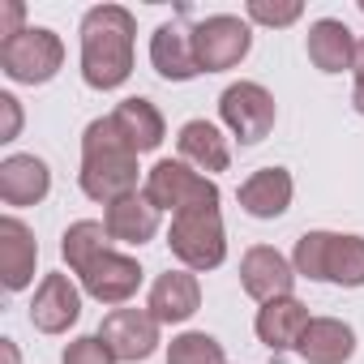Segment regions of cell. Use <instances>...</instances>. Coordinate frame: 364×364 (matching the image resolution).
Listing matches in <instances>:
<instances>
[{
    "mask_svg": "<svg viewBox=\"0 0 364 364\" xmlns=\"http://www.w3.org/2000/svg\"><path fill=\"white\" fill-rule=\"evenodd\" d=\"M82 77L90 90H116L133 73L137 22L124 5H95L82 18Z\"/></svg>",
    "mask_w": 364,
    "mask_h": 364,
    "instance_id": "1",
    "label": "cell"
},
{
    "mask_svg": "<svg viewBox=\"0 0 364 364\" xmlns=\"http://www.w3.org/2000/svg\"><path fill=\"white\" fill-rule=\"evenodd\" d=\"M77 185L90 202H120L129 193H137V150L120 137V129L112 124V116H99L86 124L82 133V171Z\"/></svg>",
    "mask_w": 364,
    "mask_h": 364,
    "instance_id": "2",
    "label": "cell"
},
{
    "mask_svg": "<svg viewBox=\"0 0 364 364\" xmlns=\"http://www.w3.org/2000/svg\"><path fill=\"white\" fill-rule=\"evenodd\" d=\"M291 266L300 279L313 283H338V287H364V236L343 232H304L296 240Z\"/></svg>",
    "mask_w": 364,
    "mask_h": 364,
    "instance_id": "3",
    "label": "cell"
},
{
    "mask_svg": "<svg viewBox=\"0 0 364 364\" xmlns=\"http://www.w3.org/2000/svg\"><path fill=\"white\" fill-rule=\"evenodd\" d=\"M141 193H146V202L154 210H171V215L219 206V185L210 176H202L198 167H189L185 159H159L146 171Z\"/></svg>",
    "mask_w": 364,
    "mask_h": 364,
    "instance_id": "4",
    "label": "cell"
},
{
    "mask_svg": "<svg viewBox=\"0 0 364 364\" xmlns=\"http://www.w3.org/2000/svg\"><path fill=\"white\" fill-rule=\"evenodd\" d=\"M167 249L171 257L185 266V270H215L228 257V232H223V215L219 206L206 210H185V215H171L167 228Z\"/></svg>",
    "mask_w": 364,
    "mask_h": 364,
    "instance_id": "5",
    "label": "cell"
},
{
    "mask_svg": "<svg viewBox=\"0 0 364 364\" xmlns=\"http://www.w3.org/2000/svg\"><path fill=\"white\" fill-rule=\"evenodd\" d=\"M65 65V43L48 26H26L14 39H0V69L18 86H43L60 73Z\"/></svg>",
    "mask_w": 364,
    "mask_h": 364,
    "instance_id": "6",
    "label": "cell"
},
{
    "mask_svg": "<svg viewBox=\"0 0 364 364\" xmlns=\"http://www.w3.org/2000/svg\"><path fill=\"white\" fill-rule=\"evenodd\" d=\"M219 116H223V124L232 129V137L240 146H257V141L270 137L279 107H274V95L262 82H232L219 95Z\"/></svg>",
    "mask_w": 364,
    "mask_h": 364,
    "instance_id": "7",
    "label": "cell"
},
{
    "mask_svg": "<svg viewBox=\"0 0 364 364\" xmlns=\"http://www.w3.org/2000/svg\"><path fill=\"white\" fill-rule=\"evenodd\" d=\"M249 48H253V31L236 14H215V18H206V22L193 26V52H198L202 73L236 69L249 56Z\"/></svg>",
    "mask_w": 364,
    "mask_h": 364,
    "instance_id": "8",
    "label": "cell"
},
{
    "mask_svg": "<svg viewBox=\"0 0 364 364\" xmlns=\"http://www.w3.org/2000/svg\"><path fill=\"white\" fill-rule=\"evenodd\" d=\"M99 338L112 347L116 360L124 364H137V360H150L154 347H159V321L150 309H112L99 326Z\"/></svg>",
    "mask_w": 364,
    "mask_h": 364,
    "instance_id": "9",
    "label": "cell"
},
{
    "mask_svg": "<svg viewBox=\"0 0 364 364\" xmlns=\"http://www.w3.org/2000/svg\"><path fill=\"white\" fill-rule=\"evenodd\" d=\"M77 279H82V291H86L90 300H99V304H124V300H133L137 287H141V266H137L129 253L107 249V253L95 257Z\"/></svg>",
    "mask_w": 364,
    "mask_h": 364,
    "instance_id": "10",
    "label": "cell"
},
{
    "mask_svg": "<svg viewBox=\"0 0 364 364\" xmlns=\"http://www.w3.org/2000/svg\"><path fill=\"white\" fill-rule=\"evenodd\" d=\"M150 65L163 82H189L202 73L198 52H193V31L185 26V9H180V18L163 22L150 35Z\"/></svg>",
    "mask_w": 364,
    "mask_h": 364,
    "instance_id": "11",
    "label": "cell"
},
{
    "mask_svg": "<svg viewBox=\"0 0 364 364\" xmlns=\"http://www.w3.org/2000/svg\"><path fill=\"white\" fill-rule=\"evenodd\" d=\"M296 279H300L296 266H291L279 249H270V245H253V249L240 257V287H245L257 304L279 300V296H291Z\"/></svg>",
    "mask_w": 364,
    "mask_h": 364,
    "instance_id": "12",
    "label": "cell"
},
{
    "mask_svg": "<svg viewBox=\"0 0 364 364\" xmlns=\"http://www.w3.org/2000/svg\"><path fill=\"white\" fill-rule=\"evenodd\" d=\"M82 317V291L69 274H43L31 300V326L39 334H65Z\"/></svg>",
    "mask_w": 364,
    "mask_h": 364,
    "instance_id": "13",
    "label": "cell"
},
{
    "mask_svg": "<svg viewBox=\"0 0 364 364\" xmlns=\"http://www.w3.org/2000/svg\"><path fill=\"white\" fill-rule=\"evenodd\" d=\"M146 309L154 313L159 326H180L189 321L198 309H202V283L193 270H167L150 283V300Z\"/></svg>",
    "mask_w": 364,
    "mask_h": 364,
    "instance_id": "14",
    "label": "cell"
},
{
    "mask_svg": "<svg viewBox=\"0 0 364 364\" xmlns=\"http://www.w3.org/2000/svg\"><path fill=\"white\" fill-rule=\"evenodd\" d=\"M35 262H39V245H35V232L5 215L0 219V279H5L9 291H26L35 283Z\"/></svg>",
    "mask_w": 364,
    "mask_h": 364,
    "instance_id": "15",
    "label": "cell"
},
{
    "mask_svg": "<svg viewBox=\"0 0 364 364\" xmlns=\"http://www.w3.org/2000/svg\"><path fill=\"white\" fill-rule=\"evenodd\" d=\"M309 309H304V300H296V296H279V300H266L262 309H257V321H253V330H257V338L274 351V355H283V351H296V343H300V334L309 330Z\"/></svg>",
    "mask_w": 364,
    "mask_h": 364,
    "instance_id": "16",
    "label": "cell"
},
{
    "mask_svg": "<svg viewBox=\"0 0 364 364\" xmlns=\"http://www.w3.org/2000/svg\"><path fill=\"white\" fill-rule=\"evenodd\" d=\"M52 189V167L39 154H9L0 163V202L5 206H39Z\"/></svg>",
    "mask_w": 364,
    "mask_h": 364,
    "instance_id": "17",
    "label": "cell"
},
{
    "mask_svg": "<svg viewBox=\"0 0 364 364\" xmlns=\"http://www.w3.org/2000/svg\"><path fill=\"white\" fill-rule=\"evenodd\" d=\"M291 193H296V185H291V171L287 167H257L240 185L236 198H240L245 215H253V219H279V215H287Z\"/></svg>",
    "mask_w": 364,
    "mask_h": 364,
    "instance_id": "18",
    "label": "cell"
},
{
    "mask_svg": "<svg viewBox=\"0 0 364 364\" xmlns=\"http://www.w3.org/2000/svg\"><path fill=\"white\" fill-rule=\"evenodd\" d=\"M176 150L189 167H198L202 176H215V171H228L232 167V146L228 137L219 133V124L210 120H185L176 133Z\"/></svg>",
    "mask_w": 364,
    "mask_h": 364,
    "instance_id": "19",
    "label": "cell"
},
{
    "mask_svg": "<svg viewBox=\"0 0 364 364\" xmlns=\"http://www.w3.org/2000/svg\"><path fill=\"white\" fill-rule=\"evenodd\" d=\"M296 355L304 364H347L355 355V330L343 317H313L296 343Z\"/></svg>",
    "mask_w": 364,
    "mask_h": 364,
    "instance_id": "20",
    "label": "cell"
},
{
    "mask_svg": "<svg viewBox=\"0 0 364 364\" xmlns=\"http://www.w3.org/2000/svg\"><path fill=\"white\" fill-rule=\"evenodd\" d=\"M304 48H309V60H313L321 73H343V69H355V48H360V39L351 35L347 22H338V18H317V22L309 26Z\"/></svg>",
    "mask_w": 364,
    "mask_h": 364,
    "instance_id": "21",
    "label": "cell"
},
{
    "mask_svg": "<svg viewBox=\"0 0 364 364\" xmlns=\"http://www.w3.org/2000/svg\"><path fill=\"white\" fill-rule=\"evenodd\" d=\"M112 124L120 129V137L137 150V154H150V150H159L163 146V137H167V124H163V112L150 103V99H141V95H133V99H120L116 103V112H112Z\"/></svg>",
    "mask_w": 364,
    "mask_h": 364,
    "instance_id": "22",
    "label": "cell"
},
{
    "mask_svg": "<svg viewBox=\"0 0 364 364\" xmlns=\"http://www.w3.org/2000/svg\"><path fill=\"white\" fill-rule=\"evenodd\" d=\"M159 215L163 210H154L146 202V193H129V198H120L103 210V228L120 245H146V240L159 236Z\"/></svg>",
    "mask_w": 364,
    "mask_h": 364,
    "instance_id": "23",
    "label": "cell"
},
{
    "mask_svg": "<svg viewBox=\"0 0 364 364\" xmlns=\"http://www.w3.org/2000/svg\"><path fill=\"white\" fill-rule=\"evenodd\" d=\"M112 249V236H107V228L99 223V219H77V223H69V232L60 236V257L69 262V270L73 274H82L95 257H103Z\"/></svg>",
    "mask_w": 364,
    "mask_h": 364,
    "instance_id": "24",
    "label": "cell"
},
{
    "mask_svg": "<svg viewBox=\"0 0 364 364\" xmlns=\"http://www.w3.org/2000/svg\"><path fill=\"white\" fill-rule=\"evenodd\" d=\"M167 364H228L223 343L206 330H185L167 343Z\"/></svg>",
    "mask_w": 364,
    "mask_h": 364,
    "instance_id": "25",
    "label": "cell"
},
{
    "mask_svg": "<svg viewBox=\"0 0 364 364\" xmlns=\"http://www.w3.org/2000/svg\"><path fill=\"white\" fill-rule=\"evenodd\" d=\"M60 364H116V355H112V347L99 334H82V338H73L65 347Z\"/></svg>",
    "mask_w": 364,
    "mask_h": 364,
    "instance_id": "26",
    "label": "cell"
},
{
    "mask_svg": "<svg viewBox=\"0 0 364 364\" xmlns=\"http://www.w3.org/2000/svg\"><path fill=\"white\" fill-rule=\"evenodd\" d=\"M300 14H304L300 0H287V5H270V0H249V22H257V26H291V22H300Z\"/></svg>",
    "mask_w": 364,
    "mask_h": 364,
    "instance_id": "27",
    "label": "cell"
},
{
    "mask_svg": "<svg viewBox=\"0 0 364 364\" xmlns=\"http://www.w3.org/2000/svg\"><path fill=\"white\" fill-rule=\"evenodd\" d=\"M0 112H5V129H0V141H14L18 129H22V107L14 95H0Z\"/></svg>",
    "mask_w": 364,
    "mask_h": 364,
    "instance_id": "28",
    "label": "cell"
},
{
    "mask_svg": "<svg viewBox=\"0 0 364 364\" xmlns=\"http://www.w3.org/2000/svg\"><path fill=\"white\" fill-rule=\"evenodd\" d=\"M22 0H9V5H5V14H0V18H5V22H0V35H5V39H14V35H22L26 26H22Z\"/></svg>",
    "mask_w": 364,
    "mask_h": 364,
    "instance_id": "29",
    "label": "cell"
},
{
    "mask_svg": "<svg viewBox=\"0 0 364 364\" xmlns=\"http://www.w3.org/2000/svg\"><path fill=\"white\" fill-rule=\"evenodd\" d=\"M355 86H351V107L364 116V39H360V48H355Z\"/></svg>",
    "mask_w": 364,
    "mask_h": 364,
    "instance_id": "30",
    "label": "cell"
},
{
    "mask_svg": "<svg viewBox=\"0 0 364 364\" xmlns=\"http://www.w3.org/2000/svg\"><path fill=\"white\" fill-rule=\"evenodd\" d=\"M5 355H9V364H18V347H14V338H5Z\"/></svg>",
    "mask_w": 364,
    "mask_h": 364,
    "instance_id": "31",
    "label": "cell"
},
{
    "mask_svg": "<svg viewBox=\"0 0 364 364\" xmlns=\"http://www.w3.org/2000/svg\"><path fill=\"white\" fill-rule=\"evenodd\" d=\"M360 14H364V0H360Z\"/></svg>",
    "mask_w": 364,
    "mask_h": 364,
    "instance_id": "32",
    "label": "cell"
}]
</instances>
